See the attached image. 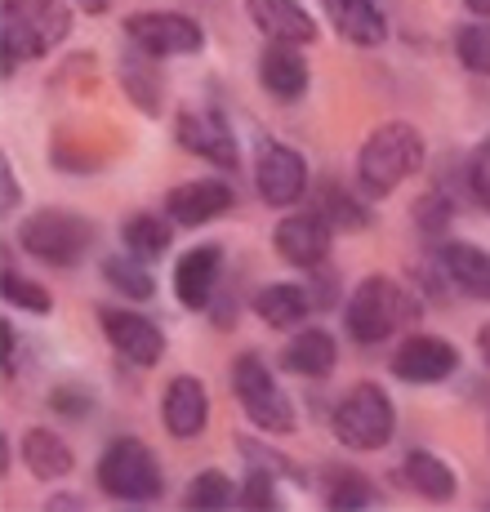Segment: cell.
Listing matches in <instances>:
<instances>
[{"label":"cell","mask_w":490,"mask_h":512,"mask_svg":"<svg viewBox=\"0 0 490 512\" xmlns=\"http://www.w3.org/2000/svg\"><path fill=\"white\" fill-rule=\"evenodd\" d=\"M419 165H424V139H419L415 125L406 121L379 125L357 152V187L361 196L379 201V196L397 192Z\"/></svg>","instance_id":"6da1fadb"},{"label":"cell","mask_w":490,"mask_h":512,"mask_svg":"<svg viewBox=\"0 0 490 512\" xmlns=\"http://www.w3.org/2000/svg\"><path fill=\"white\" fill-rule=\"evenodd\" d=\"M415 317H419V299L406 285H397L392 277H366L352 290L348 308H343V330L370 348V343L392 339V334L401 326H410Z\"/></svg>","instance_id":"7a4b0ae2"},{"label":"cell","mask_w":490,"mask_h":512,"mask_svg":"<svg viewBox=\"0 0 490 512\" xmlns=\"http://www.w3.org/2000/svg\"><path fill=\"white\" fill-rule=\"evenodd\" d=\"M72 32V9L63 0H5L0 9V41H5V72L18 58H41Z\"/></svg>","instance_id":"3957f363"},{"label":"cell","mask_w":490,"mask_h":512,"mask_svg":"<svg viewBox=\"0 0 490 512\" xmlns=\"http://www.w3.org/2000/svg\"><path fill=\"white\" fill-rule=\"evenodd\" d=\"M98 486L125 504H156L165 495L161 459L139 437H116L98 459Z\"/></svg>","instance_id":"277c9868"},{"label":"cell","mask_w":490,"mask_h":512,"mask_svg":"<svg viewBox=\"0 0 490 512\" xmlns=\"http://www.w3.org/2000/svg\"><path fill=\"white\" fill-rule=\"evenodd\" d=\"M18 245L49 268H76L94 245V223L76 210H36L18 228Z\"/></svg>","instance_id":"5b68a950"},{"label":"cell","mask_w":490,"mask_h":512,"mask_svg":"<svg viewBox=\"0 0 490 512\" xmlns=\"http://www.w3.org/2000/svg\"><path fill=\"white\" fill-rule=\"evenodd\" d=\"M232 392H237L250 423H259L263 432H294V406L286 392H281L277 374L263 366L259 352H241L237 357V366H232Z\"/></svg>","instance_id":"8992f818"},{"label":"cell","mask_w":490,"mask_h":512,"mask_svg":"<svg viewBox=\"0 0 490 512\" xmlns=\"http://www.w3.org/2000/svg\"><path fill=\"white\" fill-rule=\"evenodd\" d=\"M335 437L352 450H379L392 441V401L379 383H357L335 406Z\"/></svg>","instance_id":"52a82bcc"},{"label":"cell","mask_w":490,"mask_h":512,"mask_svg":"<svg viewBox=\"0 0 490 512\" xmlns=\"http://www.w3.org/2000/svg\"><path fill=\"white\" fill-rule=\"evenodd\" d=\"M125 36H130L134 49L152 58H188V54H201L205 36L201 27L192 23L188 14L179 9H143V14H130L125 18Z\"/></svg>","instance_id":"ba28073f"},{"label":"cell","mask_w":490,"mask_h":512,"mask_svg":"<svg viewBox=\"0 0 490 512\" xmlns=\"http://www.w3.org/2000/svg\"><path fill=\"white\" fill-rule=\"evenodd\" d=\"M254 183H259V196L268 205H294L308 192V165L294 147L268 143L254 161Z\"/></svg>","instance_id":"9c48e42d"},{"label":"cell","mask_w":490,"mask_h":512,"mask_svg":"<svg viewBox=\"0 0 490 512\" xmlns=\"http://www.w3.org/2000/svg\"><path fill=\"white\" fill-rule=\"evenodd\" d=\"M459 370V352L437 334H410L392 352V374L401 383H446Z\"/></svg>","instance_id":"30bf717a"},{"label":"cell","mask_w":490,"mask_h":512,"mask_svg":"<svg viewBox=\"0 0 490 512\" xmlns=\"http://www.w3.org/2000/svg\"><path fill=\"white\" fill-rule=\"evenodd\" d=\"M98 326H103L107 343L121 352L134 366H156L165 357V334L161 326H152L139 312H121V308H103L98 312Z\"/></svg>","instance_id":"8fae6325"},{"label":"cell","mask_w":490,"mask_h":512,"mask_svg":"<svg viewBox=\"0 0 490 512\" xmlns=\"http://www.w3.org/2000/svg\"><path fill=\"white\" fill-rule=\"evenodd\" d=\"M330 232H335V223L326 219V214H290V219L277 223V232H272V245H277V254L294 268H317V263H326L330 254Z\"/></svg>","instance_id":"7c38bea8"},{"label":"cell","mask_w":490,"mask_h":512,"mask_svg":"<svg viewBox=\"0 0 490 512\" xmlns=\"http://www.w3.org/2000/svg\"><path fill=\"white\" fill-rule=\"evenodd\" d=\"M174 139H179V147H188V152L223 165V170H237L241 165L237 139H232V130L223 125V116H214V112H183L179 125H174Z\"/></svg>","instance_id":"4fadbf2b"},{"label":"cell","mask_w":490,"mask_h":512,"mask_svg":"<svg viewBox=\"0 0 490 512\" xmlns=\"http://www.w3.org/2000/svg\"><path fill=\"white\" fill-rule=\"evenodd\" d=\"M237 192L219 179H192V183H179L170 196H165V210L179 228H201V223L219 219V214L232 210Z\"/></svg>","instance_id":"5bb4252c"},{"label":"cell","mask_w":490,"mask_h":512,"mask_svg":"<svg viewBox=\"0 0 490 512\" xmlns=\"http://www.w3.org/2000/svg\"><path fill=\"white\" fill-rule=\"evenodd\" d=\"M254 27L268 41H286V45H308L317 41V18L299 5V0H245Z\"/></svg>","instance_id":"9a60e30c"},{"label":"cell","mask_w":490,"mask_h":512,"mask_svg":"<svg viewBox=\"0 0 490 512\" xmlns=\"http://www.w3.org/2000/svg\"><path fill=\"white\" fill-rule=\"evenodd\" d=\"M205 419H210V401H205V388L192 379V374H179V379H170V388H165L161 397V423L170 437L188 441L196 432L205 428Z\"/></svg>","instance_id":"2e32d148"},{"label":"cell","mask_w":490,"mask_h":512,"mask_svg":"<svg viewBox=\"0 0 490 512\" xmlns=\"http://www.w3.org/2000/svg\"><path fill=\"white\" fill-rule=\"evenodd\" d=\"M219 263H223L219 245H196V250L183 254L179 268H174V294H179L183 308L201 312L210 303L214 285H219Z\"/></svg>","instance_id":"e0dca14e"},{"label":"cell","mask_w":490,"mask_h":512,"mask_svg":"<svg viewBox=\"0 0 490 512\" xmlns=\"http://www.w3.org/2000/svg\"><path fill=\"white\" fill-rule=\"evenodd\" d=\"M259 81L277 103H299L308 94V63L303 54H294V45L272 41L259 58Z\"/></svg>","instance_id":"ac0fdd59"},{"label":"cell","mask_w":490,"mask_h":512,"mask_svg":"<svg viewBox=\"0 0 490 512\" xmlns=\"http://www.w3.org/2000/svg\"><path fill=\"white\" fill-rule=\"evenodd\" d=\"M326 14L335 32L348 45H384L388 41V18L375 0H326Z\"/></svg>","instance_id":"d6986e66"},{"label":"cell","mask_w":490,"mask_h":512,"mask_svg":"<svg viewBox=\"0 0 490 512\" xmlns=\"http://www.w3.org/2000/svg\"><path fill=\"white\" fill-rule=\"evenodd\" d=\"M339 366V343L326 330H299L281 348V370L299 374V379H326Z\"/></svg>","instance_id":"ffe728a7"},{"label":"cell","mask_w":490,"mask_h":512,"mask_svg":"<svg viewBox=\"0 0 490 512\" xmlns=\"http://www.w3.org/2000/svg\"><path fill=\"white\" fill-rule=\"evenodd\" d=\"M254 317L263 321V326H272V330H290V326H299L303 317H308L317 303H312V290H303V285H294V281H277V285H263L259 294H254Z\"/></svg>","instance_id":"44dd1931"},{"label":"cell","mask_w":490,"mask_h":512,"mask_svg":"<svg viewBox=\"0 0 490 512\" xmlns=\"http://www.w3.org/2000/svg\"><path fill=\"white\" fill-rule=\"evenodd\" d=\"M441 272L455 290L473 294V299H490V254L468 241L441 245Z\"/></svg>","instance_id":"7402d4cb"},{"label":"cell","mask_w":490,"mask_h":512,"mask_svg":"<svg viewBox=\"0 0 490 512\" xmlns=\"http://www.w3.org/2000/svg\"><path fill=\"white\" fill-rule=\"evenodd\" d=\"M23 464H27L32 477H41V481H63L67 472L76 468V455H72V446H67L58 432L32 428L23 437Z\"/></svg>","instance_id":"603a6c76"},{"label":"cell","mask_w":490,"mask_h":512,"mask_svg":"<svg viewBox=\"0 0 490 512\" xmlns=\"http://www.w3.org/2000/svg\"><path fill=\"white\" fill-rule=\"evenodd\" d=\"M401 477H406V486L415 490V495L433 499V504L455 499V472H450V464L446 459H437L433 450H410Z\"/></svg>","instance_id":"cb8c5ba5"},{"label":"cell","mask_w":490,"mask_h":512,"mask_svg":"<svg viewBox=\"0 0 490 512\" xmlns=\"http://www.w3.org/2000/svg\"><path fill=\"white\" fill-rule=\"evenodd\" d=\"M121 81H125V94H130L134 107H143L147 116L161 112V67H156L152 54H143V49H134L130 58L121 63Z\"/></svg>","instance_id":"d4e9b609"},{"label":"cell","mask_w":490,"mask_h":512,"mask_svg":"<svg viewBox=\"0 0 490 512\" xmlns=\"http://www.w3.org/2000/svg\"><path fill=\"white\" fill-rule=\"evenodd\" d=\"M103 277L112 290H121L125 299H152L156 294V277L147 272V259H139V254H112V259L103 263Z\"/></svg>","instance_id":"484cf974"},{"label":"cell","mask_w":490,"mask_h":512,"mask_svg":"<svg viewBox=\"0 0 490 512\" xmlns=\"http://www.w3.org/2000/svg\"><path fill=\"white\" fill-rule=\"evenodd\" d=\"M170 223L156 219V214H130L125 219V250L139 254V259H161L165 250H170Z\"/></svg>","instance_id":"4316f807"},{"label":"cell","mask_w":490,"mask_h":512,"mask_svg":"<svg viewBox=\"0 0 490 512\" xmlns=\"http://www.w3.org/2000/svg\"><path fill=\"white\" fill-rule=\"evenodd\" d=\"M321 214H326L335 228H348V232H357V228H370V210L357 201V196H348L339 183H326L321 187Z\"/></svg>","instance_id":"83f0119b"},{"label":"cell","mask_w":490,"mask_h":512,"mask_svg":"<svg viewBox=\"0 0 490 512\" xmlns=\"http://www.w3.org/2000/svg\"><path fill=\"white\" fill-rule=\"evenodd\" d=\"M455 54L468 72L490 76V23H464L455 32Z\"/></svg>","instance_id":"f1b7e54d"},{"label":"cell","mask_w":490,"mask_h":512,"mask_svg":"<svg viewBox=\"0 0 490 512\" xmlns=\"http://www.w3.org/2000/svg\"><path fill=\"white\" fill-rule=\"evenodd\" d=\"M326 499L330 508H370L375 504V490L361 472H335V481H326Z\"/></svg>","instance_id":"f546056e"},{"label":"cell","mask_w":490,"mask_h":512,"mask_svg":"<svg viewBox=\"0 0 490 512\" xmlns=\"http://www.w3.org/2000/svg\"><path fill=\"white\" fill-rule=\"evenodd\" d=\"M232 504V481L219 468H205L188 486V508H228Z\"/></svg>","instance_id":"4dcf8cb0"},{"label":"cell","mask_w":490,"mask_h":512,"mask_svg":"<svg viewBox=\"0 0 490 512\" xmlns=\"http://www.w3.org/2000/svg\"><path fill=\"white\" fill-rule=\"evenodd\" d=\"M5 303H14V308H23V312H36V317H45V312L54 308L45 285L23 281L14 268H5Z\"/></svg>","instance_id":"1f68e13d"},{"label":"cell","mask_w":490,"mask_h":512,"mask_svg":"<svg viewBox=\"0 0 490 512\" xmlns=\"http://www.w3.org/2000/svg\"><path fill=\"white\" fill-rule=\"evenodd\" d=\"M241 504L245 508H277V477L263 468H250L245 490H241Z\"/></svg>","instance_id":"d6a6232c"},{"label":"cell","mask_w":490,"mask_h":512,"mask_svg":"<svg viewBox=\"0 0 490 512\" xmlns=\"http://www.w3.org/2000/svg\"><path fill=\"white\" fill-rule=\"evenodd\" d=\"M450 214H455V210H450V196H446V192H428L424 201L415 205V223H419L424 232H446Z\"/></svg>","instance_id":"836d02e7"},{"label":"cell","mask_w":490,"mask_h":512,"mask_svg":"<svg viewBox=\"0 0 490 512\" xmlns=\"http://www.w3.org/2000/svg\"><path fill=\"white\" fill-rule=\"evenodd\" d=\"M468 192L477 196V205L490 214V139L473 152V161H468Z\"/></svg>","instance_id":"e575fe53"},{"label":"cell","mask_w":490,"mask_h":512,"mask_svg":"<svg viewBox=\"0 0 490 512\" xmlns=\"http://www.w3.org/2000/svg\"><path fill=\"white\" fill-rule=\"evenodd\" d=\"M49 406L58 410V415H67V419H81L85 410H90V392L85 388H54V397H49Z\"/></svg>","instance_id":"d590c367"},{"label":"cell","mask_w":490,"mask_h":512,"mask_svg":"<svg viewBox=\"0 0 490 512\" xmlns=\"http://www.w3.org/2000/svg\"><path fill=\"white\" fill-rule=\"evenodd\" d=\"M0 210H18V179H14V165L5 161V201H0Z\"/></svg>","instance_id":"8d00e7d4"},{"label":"cell","mask_w":490,"mask_h":512,"mask_svg":"<svg viewBox=\"0 0 490 512\" xmlns=\"http://www.w3.org/2000/svg\"><path fill=\"white\" fill-rule=\"evenodd\" d=\"M49 508H85V499L81 495H58V499H49Z\"/></svg>","instance_id":"74e56055"},{"label":"cell","mask_w":490,"mask_h":512,"mask_svg":"<svg viewBox=\"0 0 490 512\" xmlns=\"http://www.w3.org/2000/svg\"><path fill=\"white\" fill-rule=\"evenodd\" d=\"M477 348H482V361H486V370H490V326H482V334H477Z\"/></svg>","instance_id":"f35d334b"},{"label":"cell","mask_w":490,"mask_h":512,"mask_svg":"<svg viewBox=\"0 0 490 512\" xmlns=\"http://www.w3.org/2000/svg\"><path fill=\"white\" fill-rule=\"evenodd\" d=\"M76 5H81V9H85V14H103V9H107V5H112V0H76Z\"/></svg>","instance_id":"ab89813d"},{"label":"cell","mask_w":490,"mask_h":512,"mask_svg":"<svg viewBox=\"0 0 490 512\" xmlns=\"http://www.w3.org/2000/svg\"><path fill=\"white\" fill-rule=\"evenodd\" d=\"M464 5H468V9H473V14H477V18H490V0H464Z\"/></svg>","instance_id":"60d3db41"}]
</instances>
